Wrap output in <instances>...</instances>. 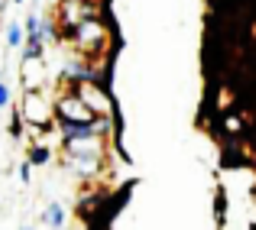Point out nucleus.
Here are the masks:
<instances>
[{
	"label": "nucleus",
	"instance_id": "obj_1",
	"mask_svg": "<svg viewBox=\"0 0 256 230\" xmlns=\"http://www.w3.org/2000/svg\"><path fill=\"white\" fill-rule=\"evenodd\" d=\"M58 13H62L68 32H75L84 20H94V16H98V10H94L88 0H62V4H58Z\"/></svg>",
	"mask_w": 256,
	"mask_h": 230
},
{
	"label": "nucleus",
	"instance_id": "obj_2",
	"mask_svg": "<svg viewBox=\"0 0 256 230\" xmlns=\"http://www.w3.org/2000/svg\"><path fill=\"white\" fill-rule=\"evenodd\" d=\"M56 110H58V117H62V124H94V120H98L78 94L75 98H62Z\"/></svg>",
	"mask_w": 256,
	"mask_h": 230
},
{
	"label": "nucleus",
	"instance_id": "obj_3",
	"mask_svg": "<svg viewBox=\"0 0 256 230\" xmlns=\"http://www.w3.org/2000/svg\"><path fill=\"white\" fill-rule=\"evenodd\" d=\"M72 36H75V42L84 46V49H100V46H104V39H107V30H104V23L94 16V20H84V23L72 32Z\"/></svg>",
	"mask_w": 256,
	"mask_h": 230
},
{
	"label": "nucleus",
	"instance_id": "obj_4",
	"mask_svg": "<svg viewBox=\"0 0 256 230\" xmlns=\"http://www.w3.org/2000/svg\"><path fill=\"white\" fill-rule=\"evenodd\" d=\"M23 117L30 120V124H39V126H42V124H49V120H52V104L46 98H39V94L30 91L23 98Z\"/></svg>",
	"mask_w": 256,
	"mask_h": 230
},
{
	"label": "nucleus",
	"instance_id": "obj_5",
	"mask_svg": "<svg viewBox=\"0 0 256 230\" xmlns=\"http://www.w3.org/2000/svg\"><path fill=\"white\" fill-rule=\"evenodd\" d=\"M78 98L88 104V110L98 114V117H107V110H110V104L104 100V94H100V88L94 84V81H84V84H78Z\"/></svg>",
	"mask_w": 256,
	"mask_h": 230
},
{
	"label": "nucleus",
	"instance_id": "obj_6",
	"mask_svg": "<svg viewBox=\"0 0 256 230\" xmlns=\"http://www.w3.org/2000/svg\"><path fill=\"white\" fill-rule=\"evenodd\" d=\"M65 152H68V159H100V136L72 140V143H65Z\"/></svg>",
	"mask_w": 256,
	"mask_h": 230
},
{
	"label": "nucleus",
	"instance_id": "obj_7",
	"mask_svg": "<svg viewBox=\"0 0 256 230\" xmlns=\"http://www.w3.org/2000/svg\"><path fill=\"white\" fill-rule=\"evenodd\" d=\"M65 166H68V172H75L78 178H94V175L100 172V159H68Z\"/></svg>",
	"mask_w": 256,
	"mask_h": 230
},
{
	"label": "nucleus",
	"instance_id": "obj_8",
	"mask_svg": "<svg viewBox=\"0 0 256 230\" xmlns=\"http://www.w3.org/2000/svg\"><path fill=\"white\" fill-rule=\"evenodd\" d=\"M65 218H68V214H65L62 204H49V208H46V224H49L52 230H62L65 227Z\"/></svg>",
	"mask_w": 256,
	"mask_h": 230
},
{
	"label": "nucleus",
	"instance_id": "obj_9",
	"mask_svg": "<svg viewBox=\"0 0 256 230\" xmlns=\"http://www.w3.org/2000/svg\"><path fill=\"white\" fill-rule=\"evenodd\" d=\"M23 36H26V26H20V23L6 26V46H10V49H20V46H23Z\"/></svg>",
	"mask_w": 256,
	"mask_h": 230
},
{
	"label": "nucleus",
	"instance_id": "obj_10",
	"mask_svg": "<svg viewBox=\"0 0 256 230\" xmlns=\"http://www.w3.org/2000/svg\"><path fill=\"white\" fill-rule=\"evenodd\" d=\"M49 150H46V146H36V150L30 152V166H46V162H49Z\"/></svg>",
	"mask_w": 256,
	"mask_h": 230
},
{
	"label": "nucleus",
	"instance_id": "obj_11",
	"mask_svg": "<svg viewBox=\"0 0 256 230\" xmlns=\"http://www.w3.org/2000/svg\"><path fill=\"white\" fill-rule=\"evenodd\" d=\"M6 104H10V88L0 84V107H6Z\"/></svg>",
	"mask_w": 256,
	"mask_h": 230
},
{
	"label": "nucleus",
	"instance_id": "obj_12",
	"mask_svg": "<svg viewBox=\"0 0 256 230\" xmlns=\"http://www.w3.org/2000/svg\"><path fill=\"white\" fill-rule=\"evenodd\" d=\"M20 124H23V120H20V117L13 120V126H10V133H13V136H20V133H23V126H20Z\"/></svg>",
	"mask_w": 256,
	"mask_h": 230
},
{
	"label": "nucleus",
	"instance_id": "obj_13",
	"mask_svg": "<svg viewBox=\"0 0 256 230\" xmlns=\"http://www.w3.org/2000/svg\"><path fill=\"white\" fill-rule=\"evenodd\" d=\"M4 4H6V0H0V10H4Z\"/></svg>",
	"mask_w": 256,
	"mask_h": 230
},
{
	"label": "nucleus",
	"instance_id": "obj_14",
	"mask_svg": "<svg viewBox=\"0 0 256 230\" xmlns=\"http://www.w3.org/2000/svg\"><path fill=\"white\" fill-rule=\"evenodd\" d=\"M13 4H23V0H13Z\"/></svg>",
	"mask_w": 256,
	"mask_h": 230
},
{
	"label": "nucleus",
	"instance_id": "obj_15",
	"mask_svg": "<svg viewBox=\"0 0 256 230\" xmlns=\"http://www.w3.org/2000/svg\"><path fill=\"white\" fill-rule=\"evenodd\" d=\"M36 4H39V0H36Z\"/></svg>",
	"mask_w": 256,
	"mask_h": 230
}]
</instances>
